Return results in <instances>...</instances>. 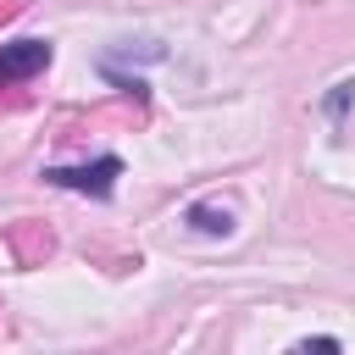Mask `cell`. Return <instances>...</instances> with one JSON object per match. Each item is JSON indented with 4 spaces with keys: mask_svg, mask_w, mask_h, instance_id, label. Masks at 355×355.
<instances>
[{
    "mask_svg": "<svg viewBox=\"0 0 355 355\" xmlns=\"http://www.w3.org/2000/svg\"><path fill=\"white\" fill-rule=\"evenodd\" d=\"M50 55H55L50 39H11V44H0V89L39 78V72L50 67Z\"/></svg>",
    "mask_w": 355,
    "mask_h": 355,
    "instance_id": "cell-2",
    "label": "cell"
},
{
    "mask_svg": "<svg viewBox=\"0 0 355 355\" xmlns=\"http://www.w3.org/2000/svg\"><path fill=\"white\" fill-rule=\"evenodd\" d=\"M39 178L55 183V189L89 194V200H111V194H116V178H122V161H116V155H94V161H83V166H44Z\"/></svg>",
    "mask_w": 355,
    "mask_h": 355,
    "instance_id": "cell-1",
    "label": "cell"
},
{
    "mask_svg": "<svg viewBox=\"0 0 355 355\" xmlns=\"http://www.w3.org/2000/svg\"><path fill=\"white\" fill-rule=\"evenodd\" d=\"M349 100H355V78H349V83H333V94H327V116H333V122H344Z\"/></svg>",
    "mask_w": 355,
    "mask_h": 355,
    "instance_id": "cell-4",
    "label": "cell"
},
{
    "mask_svg": "<svg viewBox=\"0 0 355 355\" xmlns=\"http://www.w3.org/2000/svg\"><path fill=\"white\" fill-rule=\"evenodd\" d=\"M189 227L194 233H233V211L227 205H189Z\"/></svg>",
    "mask_w": 355,
    "mask_h": 355,
    "instance_id": "cell-3",
    "label": "cell"
}]
</instances>
